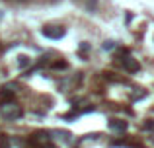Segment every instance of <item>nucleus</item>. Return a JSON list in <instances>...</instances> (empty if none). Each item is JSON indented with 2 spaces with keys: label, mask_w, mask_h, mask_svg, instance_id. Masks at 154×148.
I'll return each instance as SVG.
<instances>
[{
  "label": "nucleus",
  "mask_w": 154,
  "mask_h": 148,
  "mask_svg": "<svg viewBox=\"0 0 154 148\" xmlns=\"http://www.w3.org/2000/svg\"><path fill=\"white\" fill-rule=\"evenodd\" d=\"M45 37H51V39H60L64 35V29L63 27H57V29H51V27H43V31H41Z\"/></svg>",
  "instance_id": "nucleus-3"
},
{
  "label": "nucleus",
  "mask_w": 154,
  "mask_h": 148,
  "mask_svg": "<svg viewBox=\"0 0 154 148\" xmlns=\"http://www.w3.org/2000/svg\"><path fill=\"white\" fill-rule=\"evenodd\" d=\"M109 129L117 131V133H123V131L127 129V123L121 121V119H111V121H109Z\"/></svg>",
  "instance_id": "nucleus-4"
},
{
  "label": "nucleus",
  "mask_w": 154,
  "mask_h": 148,
  "mask_svg": "<svg viewBox=\"0 0 154 148\" xmlns=\"http://www.w3.org/2000/svg\"><path fill=\"white\" fill-rule=\"evenodd\" d=\"M29 65H31L29 57H26V55H20V57H18V66H20V68H27Z\"/></svg>",
  "instance_id": "nucleus-5"
},
{
  "label": "nucleus",
  "mask_w": 154,
  "mask_h": 148,
  "mask_svg": "<svg viewBox=\"0 0 154 148\" xmlns=\"http://www.w3.org/2000/svg\"><path fill=\"white\" fill-rule=\"evenodd\" d=\"M121 65H123V68L127 70V72H139V68H140V65L131 57V55H125V57L121 59Z\"/></svg>",
  "instance_id": "nucleus-2"
},
{
  "label": "nucleus",
  "mask_w": 154,
  "mask_h": 148,
  "mask_svg": "<svg viewBox=\"0 0 154 148\" xmlns=\"http://www.w3.org/2000/svg\"><path fill=\"white\" fill-rule=\"evenodd\" d=\"M49 148H53V146H49Z\"/></svg>",
  "instance_id": "nucleus-7"
},
{
  "label": "nucleus",
  "mask_w": 154,
  "mask_h": 148,
  "mask_svg": "<svg viewBox=\"0 0 154 148\" xmlns=\"http://www.w3.org/2000/svg\"><path fill=\"white\" fill-rule=\"evenodd\" d=\"M22 107L16 105L14 101H4L2 105H0V115H2L4 119H8V121H14V119H20L22 117Z\"/></svg>",
  "instance_id": "nucleus-1"
},
{
  "label": "nucleus",
  "mask_w": 154,
  "mask_h": 148,
  "mask_svg": "<svg viewBox=\"0 0 154 148\" xmlns=\"http://www.w3.org/2000/svg\"><path fill=\"white\" fill-rule=\"evenodd\" d=\"M103 49L105 51H113V49H115V43H113V41H105L103 43Z\"/></svg>",
  "instance_id": "nucleus-6"
}]
</instances>
